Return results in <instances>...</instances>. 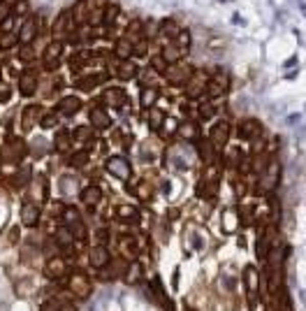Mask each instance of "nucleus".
<instances>
[{"instance_id":"51","label":"nucleus","mask_w":306,"mask_h":311,"mask_svg":"<svg viewBox=\"0 0 306 311\" xmlns=\"http://www.w3.org/2000/svg\"><path fill=\"white\" fill-rule=\"evenodd\" d=\"M234 226H237V216L230 211V214H225V228H230V230H232Z\"/></svg>"},{"instance_id":"8","label":"nucleus","mask_w":306,"mask_h":311,"mask_svg":"<svg viewBox=\"0 0 306 311\" xmlns=\"http://www.w3.org/2000/svg\"><path fill=\"white\" fill-rule=\"evenodd\" d=\"M239 135L244 140H260L262 137V123L257 119H244L239 123Z\"/></svg>"},{"instance_id":"36","label":"nucleus","mask_w":306,"mask_h":311,"mask_svg":"<svg viewBox=\"0 0 306 311\" xmlns=\"http://www.w3.org/2000/svg\"><path fill=\"white\" fill-rule=\"evenodd\" d=\"M151 70H156V72H160V75H165V72H167V60L162 58L160 54H156L153 58H151Z\"/></svg>"},{"instance_id":"47","label":"nucleus","mask_w":306,"mask_h":311,"mask_svg":"<svg viewBox=\"0 0 306 311\" xmlns=\"http://www.w3.org/2000/svg\"><path fill=\"white\" fill-rule=\"evenodd\" d=\"M3 5H7V7H16V10H23L26 12V5H28V3H26V0H3Z\"/></svg>"},{"instance_id":"39","label":"nucleus","mask_w":306,"mask_h":311,"mask_svg":"<svg viewBox=\"0 0 306 311\" xmlns=\"http://www.w3.org/2000/svg\"><path fill=\"white\" fill-rule=\"evenodd\" d=\"M214 105H211V102H202L200 105V119L202 121H209V119H214Z\"/></svg>"},{"instance_id":"2","label":"nucleus","mask_w":306,"mask_h":311,"mask_svg":"<svg viewBox=\"0 0 306 311\" xmlns=\"http://www.w3.org/2000/svg\"><path fill=\"white\" fill-rule=\"evenodd\" d=\"M195 75V68L191 65V63H172V68H167L165 77L170 79V84H186V81H191V77Z\"/></svg>"},{"instance_id":"26","label":"nucleus","mask_w":306,"mask_h":311,"mask_svg":"<svg viewBox=\"0 0 306 311\" xmlns=\"http://www.w3.org/2000/svg\"><path fill=\"white\" fill-rule=\"evenodd\" d=\"M158 30H160V33H162V35H165V37H170V40H174V37L181 33L179 24H176L174 19H165V21H162V24H160V28H158Z\"/></svg>"},{"instance_id":"41","label":"nucleus","mask_w":306,"mask_h":311,"mask_svg":"<svg viewBox=\"0 0 306 311\" xmlns=\"http://www.w3.org/2000/svg\"><path fill=\"white\" fill-rule=\"evenodd\" d=\"M93 137V128H77L75 130V140L79 142H88Z\"/></svg>"},{"instance_id":"24","label":"nucleus","mask_w":306,"mask_h":311,"mask_svg":"<svg viewBox=\"0 0 306 311\" xmlns=\"http://www.w3.org/2000/svg\"><path fill=\"white\" fill-rule=\"evenodd\" d=\"M100 197H102V193L98 186H88V188L81 193V202H84L86 207H96L98 202H100Z\"/></svg>"},{"instance_id":"4","label":"nucleus","mask_w":306,"mask_h":311,"mask_svg":"<svg viewBox=\"0 0 306 311\" xmlns=\"http://www.w3.org/2000/svg\"><path fill=\"white\" fill-rule=\"evenodd\" d=\"M230 88V79H227L225 72H214V75L209 77V81H206V93H209L211 98H221L225 91Z\"/></svg>"},{"instance_id":"22","label":"nucleus","mask_w":306,"mask_h":311,"mask_svg":"<svg viewBox=\"0 0 306 311\" xmlns=\"http://www.w3.org/2000/svg\"><path fill=\"white\" fill-rule=\"evenodd\" d=\"M90 265L93 267H105L109 262V253H107L105 246H96V249H90Z\"/></svg>"},{"instance_id":"35","label":"nucleus","mask_w":306,"mask_h":311,"mask_svg":"<svg viewBox=\"0 0 306 311\" xmlns=\"http://www.w3.org/2000/svg\"><path fill=\"white\" fill-rule=\"evenodd\" d=\"M172 42H174V45L179 47V49L188 51V47H191V33H188V30H183V28H181V33H179V35H176Z\"/></svg>"},{"instance_id":"54","label":"nucleus","mask_w":306,"mask_h":311,"mask_svg":"<svg viewBox=\"0 0 306 311\" xmlns=\"http://www.w3.org/2000/svg\"><path fill=\"white\" fill-rule=\"evenodd\" d=\"M186 311H191V309H186Z\"/></svg>"},{"instance_id":"20","label":"nucleus","mask_w":306,"mask_h":311,"mask_svg":"<svg viewBox=\"0 0 306 311\" xmlns=\"http://www.w3.org/2000/svg\"><path fill=\"white\" fill-rule=\"evenodd\" d=\"M65 272H67V267L60 258H51L46 262V276H51V279H60V276H65Z\"/></svg>"},{"instance_id":"9","label":"nucleus","mask_w":306,"mask_h":311,"mask_svg":"<svg viewBox=\"0 0 306 311\" xmlns=\"http://www.w3.org/2000/svg\"><path fill=\"white\" fill-rule=\"evenodd\" d=\"M227 140H230V126H227V121H218L209 132V142L214 146H225Z\"/></svg>"},{"instance_id":"13","label":"nucleus","mask_w":306,"mask_h":311,"mask_svg":"<svg viewBox=\"0 0 306 311\" xmlns=\"http://www.w3.org/2000/svg\"><path fill=\"white\" fill-rule=\"evenodd\" d=\"M23 153H26V149H23V142H21V140H10V142H7V146L3 149V158H5L7 163L23 158Z\"/></svg>"},{"instance_id":"19","label":"nucleus","mask_w":306,"mask_h":311,"mask_svg":"<svg viewBox=\"0 0 306 311\" xmlns=\"http://www.w3.org/2000/svg\"><path fill=\"white\" fill-rule=\"evenodd\" d=\"M183 54H186V51L179 49L174 42H170V45H162V49H160V56L167 60V63H179V60L183 58Z\"/></svg>"},{"instance_id":"34","label":"nucleus","mask_w":306,"mask_h":311,"mask_svg":"<svg viewBox=\"0 0 306 311\" xmlns=\"http://www.w3.org/2000/svg\"><path fill=\"white\" fill-rule=\"evenodd\" d=\"M70 140H72L70 132H67V130H60L58 135H56V142H54L56 149H58V151H67V149H70Z\"/></svg>"},{"instance_id":"44","label":"nucleus","mask_w":306,"mask_h":311,"mask_svg":"<svg viewBox=\"0 0 306 311\" xmlns=\"http://www.w3.org/2000/svg\"><path fill=\"white\" fill-rule=\"evenodd\" d=\"M146 37H142V40L135 42V49H132V56H146Z\"/></svg>"},{"instance_id":"23","label":"nucleus","mask_w":306,"mask_h":311,"mask_svg":"<svg viewBox=\"0 0 306 311\" xmlns=\"http://www.w3.org/2000/svg\"><path fill=\"white\" fill-rule=\"evenodd\" d=\"M56 109L60 112V114H75V112H79L81 109V100L79 98H63V100L58 102V107Z\"/></svg>"},{"instance_id":"46","label":"nucleus","mask_w":306,"mask_h":311,"mask_svg":"<svg viewBox=\"0 0 306 311\" xmlns=\"http://www.w3.org/2000/svg\"><path fill=\"white\" fill-rule=\"evenodd\" d=\"M33 58H35V51H33V47H30V45L21 47V60H33Z\"/></svg>"},{"instance_id":"16","label":"nucleus","mask_w":306,"mask_h":311,"mask_svg":"<svg viewBox=\"0 0 306 311\" xmlns=\"http://www.w3.org/2000/svg\"><path fill=\"white\" fill-rule=\"evenodd\" d=\"M90 126L98 128V130H105V128L111 126V119L107 116V112L102 107H93L90 109Z\"/></svg>"},{"instance_id":"53","label":"nucleus","mask_w":306,"mask_h":311,"mask_svg":"<svg viewBox=\"0 0 306 311\" xmlns=\"http://www.w3.org/2000/svg\"><path fill=\"white\" fill-rule=\"evenodd\" d=\"M60 311H77V309L72 304H63V306H60Z\"/></svg>"},{"instance_id":"52","label":"nucleus","mask_w":306,"mask_h":311,"mask_svg":"<svg viewBox=\"0 0 306 311\" xmlns=\"http://www.w3.org/2000/svg\"><path fill=\"white\" fill-rule=\"evenodd\" d=\"M86 163V153L81 151V153H75V158H72V165H84Z\"/></svg>"},{"instance_id":"14","label":"nucleus","mask_w":306,"mask_h":311,"mask_svg":"<svg viewBox=\"0 0 306 311\" xmlns=\"http://www.w3.org/2000/svg\"><path fill=\"white\" fill-rule=\"evenodd\" d=\"M21 221H23V226H28V228L37 226V221H40V209H37V205L26 202V205L21 207Z\"/></svg>"},{"instance_id":"27","label":"nucleus","mask_w":306,"mask_h":311,"mask_svg":"<svg viewBox=\"0 0 306 311\" xmlns=\"http://www.w3.org/2000/svg\"><path fill=\"white\" fill-rule=\"evenodd\" d=\"M116 218L119 221H128V223H135L137 218H139V214H137L135 207H119V211H116Z\"/></svg>"},{"instance_id":"50","label":"nucleus","mask_w":306,"mask_h":311,"mask_svg":"<svg viewBox=\"0 0 306 311\" xmlns=\"http://www.w3.org/2000/svg\"><path fill=\"white\" fill-rule=\"evenodd\" d=\"M42 311H60V304L58 302H46V304H42Z\"/></svg>"},{"instance_id":"45","label":"nucleus","mask_w":306,"mask_h":311,"mask_svg":"<svg viewBox=\"0 0 306 311\" xmlns=\"http://www.w3.org/2000/svg\"><path fill=\"white\" fill-rule=\"evenodd\" d=\"M12 181H14V186H26L30 181V174H28V172H16Z\"/></svg>"},{"instance_id":"18","label":"nucleus","mask_w":306,"mask_h":311,"mask_svg":"<svg viewBox=\"0 0 306 311\" xmlns=\"http://www.w3.org/2000/svg\"><path fill=\"white\" fill-rule=\"evenodd\" d=\"M132 49H135V45H132L126 35L114 45V54H116V58H119V60H130L132 58Z\"/></svg>"},{"instance_id":"17","label":"nucleus","mask_w":306,"mask_h":311,"mask_svg":"<svg viewBox=\"0 0 306 311\" xmlns=\"http://www.w3.org/2000/svg\"><path fill=\"white\" fill-rule=\"evenodd\" d=\"M70 288H72V293H77L79 297H88L90 295V283H88V279H86L84 274H72Z\"/></svg>"},{"instance_id":"43","label":"nucleus","mask_w":306,"mask_h":311,"mask_svg":"<svg viewBox=\"0 0 306 311\" xmlns=\"http://www.w3.org/2000/svg\"><path fill=\"white\" fill-rule=\"evenodd\" d=\"M16 40H19V35H14V33H5V35L0 37V47H3V49H10Z\"/></svg>"},{"instance_id":"28","label":"nucleus","mask_w":306,"mask_h":311,"mask_svg":"<svg viewBox=\"0 0 306 311\" xmlns=\"http://www.w3.org/2000/svg\"><path fill=\"white\" fill-rule=\"evenodd\" d=\"M176 135L183 137V140H197V126L191 123V121H183L179 126V132H176Z\"/></svg>"},{"instance_id":"37","label":"nucleus","mask_w":306,"mask_h":311,"mask_svg":"<svg viewBox=\"0 0 306 311\" xmlns=\"http://www.w3.org/2000/svg\"><path fill=\"white\" fill-rule=\"evenodd\" d=\"M56 239H58V244H63V246H67V249H70V246H72V239H75V235H72V232L67 230L65 226H63V230H58Z\"/></svg>"},{"instance_id":"1","label":"nucleus","mask_w":306,"mask_h":311,"mask_svg":"<svg viewBox=\"0 0 306 311\" xmlns=\"http://www.w3.org/2000/svg\"><path fill=\"white\" fill-rule=\"evenodd\" d=\"M60 221H63V226H65L75 237H79V239H86V226H84L79 211H77L75 207H67V209L63 211V216H60Z\"/></svg>"},{"instance_id":"32","label":"nucleus","mask_w":306,"mask_h":311,"mask_svg":"<svg viewBox=\"0 0 306 311\" xmlns=\"http://www.w3.org/2000/svg\"><path fill=\"white\" fill-rule=\"evenodd\" d=\"M119 14H121L119 5H107L105 12H102V24H105V26H111L116 19H119Z\"/></svg>"},{"instance_id":"31","label":"nucleus","mask_w":306,"mask_h":311,"mask_svg":"<svg viewBox=\"0 0 306 311\" xmlns=\"http://www.w3.org/2000/svg\"><path fill=\"white\" fill-rule=\"evenodd\" d=\"M33 184H35V186H33V191H35V193H33V200H42V202H44L46 200V181L42 179V176H37Z\"/></svg>"},{"instance_id":"30","label":"nucleus","mask_w":306,"mask_h":311,"mask_svg":"<svg viewBox=\"0 0 306 311\" xmlns=\"http://www.w3.org/2000/svg\"><path fill=\"white\" fill-rule=\"evenodd\" d=\"M162 123H165V114H162L160 109H156V107H153V109H151V114H149V126L158 132L162 128Z\"/></svg>"},{"instance_id":"11","label":"nucleus","mask_w":306,"mask_h":311,"mask_svg":"<svg viewBox=\"0 0 306 311\" xmlns=\"http://www.w3.org/2000/svg\"><path fill=\"white\" fill-rule=\"evenodd\" d=\"M19 91H21V96H26V98H30L33 93H35L37 91V72L35 70H26L23 75H21Z\"/></svg>"},{"instance_id":"49","label":"nucleus","mask_w":306,"mask_h":311,"mask_svg":"<svg viewBox=\"0 0 306 311\" xmlns=\"http://www.w3.org/2000/svg\"><path fill=\"white\" fill-rule=\"evenodd\" d=\"M7 19H10V7H7V5H3V3H0V26L5 24Z\"/></svg>"},{"instance_id":"10","label":"nucleus","mask_w":306,"mask_h":311,"mask_svg":"<svg viewBox=\"0 0 306 311\" xmlns=\"http://www.w3.org/2000/svg\"><path fill=\"white\" fill-rule=\"evenodd\" d=\"M206 75L204 72H197V75H193L191 77V81H188V98H193V100H195V98H202L206 93Z\"/></svg>"},{"instance_id":"42","label":"nucleus","mask_w":306,"mask_h":311,"mask_svg":"<svg viewBox=\"0 0 306 311\" xmlns=\"http://www.w3.org/2000/svg\"><path fill=\"white\" fill-rule=\"evenodd\" d=\"M123 249H126V253H130V256H137V241L132 239V237H123Z\"/></svg>"},{"instance_id":"38","label":"nucleus","mask_w":306,"mask_h":311,"mask_svg":"<svg viewBox=\"0 0 306 311\" xmlns=\"http://www.w3.org/2000/svg\"><path fill=\"white\" fill-rule=\"evenodd\" d=\"M35 114H40V107H26L23 109V130H28L30 126H33V116Z\"/></svg>"},{"instance_id":"6","label":"nucleus","mask_w":306,"mask_h":311,"mask_svg":"<svg viewBox=\"0 0 306 311\" xmlns=\"http://www.w3.org/2000/svg\"><path fill=\"white\" fill-rule=\"evenodd\" d=\"M63 49H65L63 40H54V42H51V45L44 49V68H46V70H56V68L60 65V56H63Z\"/></svg>"},{"instance_id":"40","label":"nucleus","mask_w":306,"mask_h":311,"mask_svg":"<svg viewBox=\"0 0 306 311\" xmlns=\"http://www.w3.org/2000/svg\"><path fill=\"white\" fill-rule=\"evenodd\" d=\"M246 274H248V291H251V297H255V293H257V274H255V270H246Z\"/></svg>"},{"instance_id":"48","label":"nucleus","mask_w":306,"mask_h":311,"mask_svg":"<svg viewBox=\"0 0 306 311\" xmlns=\"http://www.w3.org/2000/svg\"><path fill=\"white\" fill-rule=\"evenodd\" d=\"M40 126H42V128H54V126H56V116H54V114L42 116V119H40Z\"/></svg>"},{"instance_id":"29","label":"nucleus","mask_w":306,"mask_h":311,"mask_svg":"<svg viewBox=\"0 0 306 311\" xmlns=\"http://www.w3.org/2000/svg\"><path fill=\"white\" fill-rule=\"evenodd\" d=\"M158 100V91L153 88V86H144V91H142V105L144 107H153Z\"/></svg>"},{"instance_id":"12","label":"nucleus","mask_w":306,"mask_h":311,"mask_svg":"<svg viewBox=\"0 0 306 311\" xmlns=\"http://www.w3.org/2000/svg\"><path fill=\"white\" fill-rule=\"evenodd\" d=\"M126 100H128V96L123 88H107L105 93H102V102L109 107H123Z\"/></svg>"},{"instance_id":"21","label":"nucleus","mask_w":306,"mask_h":311,"mask_svg":"<svg viewBox=\"0 0 306 311\" xmlns=\"http://www.w3.org/2000/svg\"><path fill=\"white\" fill-rule=\"evenodd\" d=\"M278 170H281V167H278V163H271V165H269L267 174L262 176V188H265V191H271V188L278 184Z\"/></svg>"},{"instance_id":"15","label":"nucleus","mask_w":306,"mask_h":311,"mask_svg":"<svg viewBox=\"0 0 306 311\" xmlns=\"http://www.w3.org/2000/svg\"><path fill=\"white\" fill-rule=\"evenodd\" d=\"M137 72H139V68H137V63H132V60H119V63H116V77L123 81L135 79Z\"/></svg>"},{"instance_id":"3","label":"nucleus","mask_w":306,"mask_h":311,"mask_svg":"<svg viewBox=\"0 0 306 311\" xmlns=\"http://www.w3.org/2000/svg\"><path fill=\"white\" fill-rule=\"evenodd\" d=\"M75 16H72V10L63 12V14H58V19L54 21V28H51V33H54L56 40H63V37H67L75 30Z\"/></svg>"},{"instance_id":"33","label":"nucleus","mask_w":306,"mask_h":311,"mask_svg":"<svg viewBox=\"0 0 306 311\" xmlns=\"http://www.w3.org/2000/svg\"><path fill=\"white\" fill-rule=\"evenodd\" d=\"M216 191H218V184H216V179H206L204 176V181H202V186H200V193L204 197H216Z\"/></svg>"},{"instance_id":"25","label":"nucleus","mask_w":306,"mask_h":311,"mask_svg":"<svg viewBox=\"0 0 306 311\" xmlns=\"http://www.w3.org/2000/svg\"><path fill=\"white\" fill-rule=\"evenodd\" d=\"M107 79L105 72H100V75H90V77H84L81 81H77V86H79L81 91H90V88H96L98 84H102V81Z\"/></svg>"},{"instance_id":"5","label":"nucleus","mask_w":306,"mask_h":311,"mask_svg":"<svg viewBox=\"0 0 306 311\" xmlns=\"http://www.w3.org/2000/svg\"><path fill=\"white\" fill-rule=\"evenodd\" d=\"M107 172L114 174V176H119V179H123V181H128L130 174H132L130 163H128L123 156H111L109 161H107Z\"/></svg>"},{"instance_id":"7","label":"nucleus","mask_w":306,"mask_h":311,"mask_svg":"<svg viewBox=\"0 0 306 311\" xmlns=\"http://www.w3.org/2000/svg\"><path fill=\"white\" fill-rule=\"evenodd\" d=\"M40 19L37 16H30L28 21H23V26H21V30H19V42L21 45H33L35 42V37H37V33H40Z\"/></svg>"}]
</instances>
